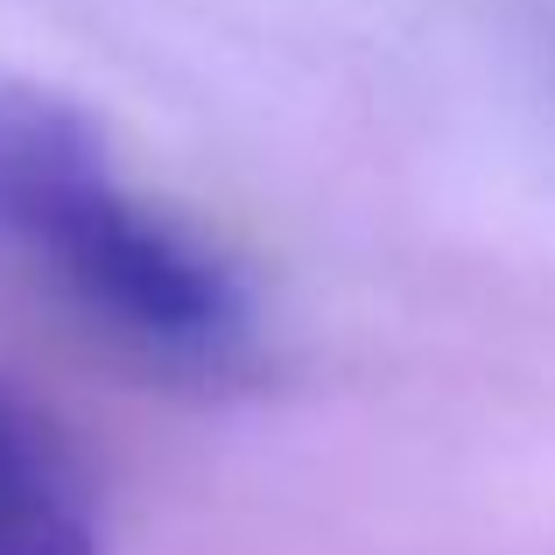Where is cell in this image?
<instances>
[{"label": "cell", "instance_id": "cell-2", "mask_svg": "<svg viewBox=\"0 0 555 555\" xmlns=\"http://www.w3.org/2000/svg\"><path fill=\"white\" fill-rule=\"evenodd\" d=\"M0 555H106V520L85 464L8 379H0Z\"/></svg>", "mask_w": 555, "mask_h": 555}, {"label": "cell", "instance_id": "cell-1", "mask_svg": "<svg viewBox=\"0 0 555 555\" xmlns=\"http://www.w3.org/2000/svg\"><path fill=\"white\" fill-rule=\"evenodd\" d=\"M0 268L92 338L169 379L254 373L260 324L240 274L155 211L78 99L0 70Z\"/></svg>", "mask_w": 555, "mask_h": 555}]
</instances>
